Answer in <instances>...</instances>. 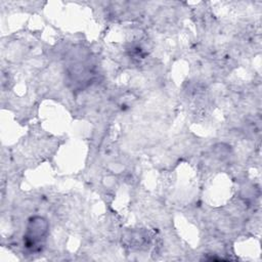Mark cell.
Wrapping results in <instances>:
<instances>
[{
    "label": "cell",
    "instance_id": "obj_1",
    "mask_svg": "<svg viewBox=\"0 0 262 262\" xmlns=\"http://www.w3.org/2000/svg\"><path fill=\"white\" fill-rule=\"evenodd\" d=\"M46 232V222L42 218L33 219L28 228V232L26 234V245L29 248L35 247L37 243L41 241L43 235Z\"/></svg>",
    "mask_w": 262,
    "mask_h": 262
}]
</instances>
